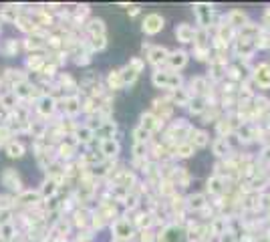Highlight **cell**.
Masks as SVG:
<instances>
[{
    "label": "cell",
    "mask_w": 270,
    "mask_h": 242,
    "mask_svg": "<svg viewBox=\"0 0 270 242\" xmlns=\"http://www.w3.org/2000/svg\"><path fill=\"white\" fill-rule=\"evenodd\" d=\"M153 83L157 87H161V89L175 91V89H180V85H182V77L175 71H157V73H153Z\"/></svg>",
    "instance_id": "obj_1"
},
{
    "label": "cell",
    "mask_w": 270,
    "mask_h": 242,
    "mask_svg": "<svg viewBox=\"0 0 270 242\" xmlns=\"http://www.w3.org/2000/svg\"><path fill=\"white\" fill-rule=\"evenodd\" d=\"M0 182H2V186L6 188L8 192H17L20 194L24 188H22V182H20V176L17 173V170L12 168H4L2 173H0Z\"/></svg>",
    "instance_id": "obj_2"
},
{
    "label": "cell",
    "mask_w": 270,
    "mask_h": 242,
    "mask_svg": "<svg viewBox=\"0 0 270 242\" xmlns=\"http://www.w3.org/2000/svg\"><path fill=\"white\" fill-rule=\"evenodd\" d=\"M164 24H166L164 17L157 15V12H152V15H147V17L143 18L141 29H143V33H145V35L153 36V35H157V33L164 31Z\"/></svg>",
    "instance_id": "obj_3"
},
{
    "label": "cell",
    "mask_w": 270,
    "mask_h": 242,
    "mask_svg": "<svg viewBox=\"0 0 270 242\" xmlns=\"http://www.w3.org/2000/svg\"><path fill=\"white\" fill-rule=\"evenodd\" d=\"M141 69H143V63L139 59H133L127 67H123V69H121V79H123V85H131L133 81L139 77Z\"/></svg>",
    "instance_id": "obj_4"
},
{
    "label": "cell",
    "mask_w": 270,
    "mask_h": 242,
    "mask_svg": "<svg viewBox=\"0 0 270 242\" xmlns=\"http://www.w3.org/2000/svg\"><path fill=\"white\" fill-rule=\"evenodd\" d=\"M57 109V99L51 97V95H40L38 101H36V111L43 115V117H49L52 115Z\"/></svg>",
    "instance_id": "obj_5"
},
{
    "label": "cell",
    "mask_w": 270,
    "mask_h": 242,
    "mask_svg": "<svg viewBox=\"0 0 270 242\" xmlns=\"http://www.w3.org/2000/svg\"><path fill=\"white\" fill-rule=\"evenodd\" d=\"M175 36H178L180 43H194L196 40V29L192 24L182 22V24L175 26Z\"/></svg>",
    "instance_id": "obj_6"
},
{
    "label": "cell",
    "mask_w": 270,
    "mask_h": 242,
    "mask_svg": "<svg viewBox=\"0 0 270 242\" xmlns=\"http://www.w3.org/2000/svg\"><path fill=\"white\" fill-rule=\"evenodd\" d=\"M166 63L169 67V71L184 69V67L187 65V52L186 51H173V52H169V57H168Z\"/></svg>",
    "instance_id": "obj_7"
},
{
    "label": "cell",
    "mask_w": 270,
    "mask_h": 242,
    "mask_svg": "<svg viewBox=\"0 0 270 242\" xmlns=\"http://www.w3.org/2000/svg\"><path fill=\"white\" fill-rule=\"evenodd\" d=\"M184 228L180 226H168L164 232L159 234V242H182L184 240Z\"/></svg>",
    "instance_id": "obj_8"
},
{
    "label": "cell",
    "mask_w": 270,
    "mask_h": 242,
    "mask_svg": "<svg viewBox=\"0 0 270 242\" xmlns=\"http://www.w3.org/2000/svg\"><path fill=\"white\" fill-rule=\"evenodd\" d=\"M254 81L258 83V87L268 89L270 87V65H266V63L258 65V69L254 71Z\"/></svg>",
    "instance_id": "obj_9"
},
{
    "label": "cell",
    "mask_w": 270,
    "mask_h": 242,
    "mask_svg": "<svg viewBox=\"0 0 270 242\" xmlns=\"http://www.w3.org/2000/svg\"><path fill=\"white\" fill-rule=\"evenodd\" d=\"M169 57V51L166 47H152L150 52H147V61H150L152 65H161V63H166Z\"/></svg>",
    "instance_id": "obj_10"
},
{
    "label": "cell",
    "mask_w": 270,
    "mask_h": 242,
    "mask_svg": "<svg viewBox=\"0 0 270 242\" xmlns=\"http://www.w3.org/2000/svg\"><path fill=\"white\" fill-rule=\"evenodd\" d=\"M159 121H161V119L155 117L153 113H143V115H141V123H139V127L145 129V131H150V133H153V131L159 129V125H161Z\"/></svg>",
    "instance_id": "obj_11"
},
{
    "label": "cell",
    "mask_w": 270,
    "mask_h": 242,
    "mask_svg": "<svg viewBox=\"0 0 270 242\" xmlns=\"http://www.w3.org/2000/svg\"><path fill=\"white\" fill-rule=\"evenodd\" d=\"M38 200H40V194H38V192L22 190V192L17 196V204H20V206H34Z\"/></svg>",
    "instance_id": "obj_12"
},
{
    "label": "cell",
    "mask_w": 270,
    "mask_h": 242,
    "mask_svg": "<svg viewBox=\"0 0 270 242\" xmlns=\"http://www.w3.org/2000/svg\"><path fill=\"white\" fill-rule=\"evenodd\" d=\"M113 230H115V236H119V238H131L133 236V226L129 224V220H117L113 224Z\"/></svg>",
    "instance_id": "obj_13"
},
{
    "label": "cell",
    "mask_w": 270,
    "mask_h": 242,
    "mask_svg": "<svg viewBox=\"0 0 270 242\" xmlns=\"http://www.w3.org/2000/svg\"><path fill=\"white\" fill-rule=\"evenodd\" d=\"M24 152H26V147H24L20 141H17V139L8 141V145H6V156H8L10 159H20V157L24 156Z\"/></svg>",
    "instance_id": "obj_14"
},
{
    "label": "cell",
    "mask_w": 270,
    "mask_h": 242,
    "mask_svg": "<svg viewBox=\"0 0 270 242\" xmlns=\"http://www.w3.org/2000/svg\"><path fill=\"white\" fill-rule=\"evenodd\" d=\"M119 141L117 139H105L103 143H101V154L105 156V157H115L117 154H119Z\"/></svg>",
    "instance_id": "obj_15"
},
{
    "label": "cell",
    "mask_w": 270,
    "mask_h": 242,
    "mask_svg": "<svg viewBox=\"0 0 270 242\" xmlns=\"http://www.w3.org/2000/svg\"><path fill=\"white\" fill-rule=\"evenodd\" d=\"M81 109H83V105H81L79 97H67L65 99V113L69 117H75L77 113H81Z\"/></svg>",
    "instance_id": "obj_16"
},
{
    "label": "cell",
    "mask_w": 270,
    "mask_h": 242,
    "mask_svg": "<svg viewBox=\"0 0 270 242\" xmlns=\"http://www.w3.org/2000/svg\"><path fill=\"white\" fill-rule=\"evenodd\" d=\"M57 190H59V182L52 180V178H49V180L43 184V188L38 190V194H40V198H52V196L57 194Z\"/></svg>",
    "instance_id": "obj_17"
},
{
    "label": "cell",
    "mask_w": 270,
    "mask_h": 242,
    "mask_svg": "<svg viewBox=\"0 0 270 242\" xmlns=\"http://www.w3.org/2000/svg\"><path fill=\"white\" fill-rule=\"evenodd\" d=\"M194 10H196V15H198V22L202 26H208L210 24V17H212V8L208 4H198Z\"/></svg>",
    "instance_id": "obj_18"
},
{
    "label": "cell",
    "mask_w": 270,
    "mask_h": 242,
    "mask_svg": "<svg viewBox=\"0 0 270 242\" xmlns=\"http://www.w3.org/2000/svg\"><path fill=\"white\" fill-rule=\"evenodd\" d=\"M0 105L4 107V109H17L18 107V97L15 95V91H6L0 95Z\"/></svg>",
    "instance_id": "obj_19"
},
{
    "label": "cell",
    "mask_w": 270,
    "mask_h": 242,
    "mask_svg": "<svg viewBox=\"0 0 270 242\" xmlns=\"http://www.w3.org/2000/svg\"><path fill=\"white\" fill-rule=\"evenodd\" d=\"M87 29L91 31V36H103L105 35V22L101 18H91Z\"/></svg>",
    "instance_id": "obj_20"
},
{
    "label": "cell",
    "mask_w": 270,
    "mask_h": 242,
    "mask_svg": "<svg viewBox=\"0 0 270 242\" xmlns=\"http://www.w3.org/2000/svg\"><path fill=\"white\" fill-rule=\"evenodd\" d=\"M93 136H95V131H93L89 125H83V127H77V131H75V136H73V138H77V141L87 143V141L93 139Z\"/></svg>",
    "instance_id": "obj_21"
},
{
    "label": "cell",
    "mask_w": 270,
    "mask_h": 242,
    "mask_svg": "<svg viewBox=\"0 0 270 242\" xmlns=\"http://www.w3.org/2000/svg\"><path fill=\"white\" fill-rule=\"evenodd\" d=\"M113 133H115V123H113V121H103V125L97 129V136H101L103 141L105 139H113Z\"/></svg>",
    "instance_id": "obj_22"
},
{
    "label": "cell",
    "mask_w": 270,
    "mask_h": 242,
    "mask_svg": "<svg viewBox=\"0 0 270 242\" xmlns=\"http://www.w3.org/2000/svg\"><path fill=\"white\" fill-rule=\"evenodd\" d=\"M47 43H45V38L43 36H38V35H33L24 40V47L29 49V51H38V49H43Z\"/></svg>",
    "instance_id": "obj_23"
},
{
    "label": "cell",
    "mask_w": 270,
    "mask_h": 242,
    "mask_svg": "<svg viewBox=\"0 0 270 242\" xmlns=\"http://www.w3.org/2000/svg\"><path fill=\"white\" fill-rule=\"evenodd\" d=\"M0 51H2V55H6V57H17V52H18V43L15 38H8L6 43L0 47Z\"/></svg>",
    "instance_id": "obj_24"
},
{
    "label": "cell",
    "mask_w": 270,
    "mask_h": 242,
    "mask_svg": "<svg viewBox=\"0 0 270 242\" xmlns=\"http://www.w3.org/2000/svg\"><path fill=\"white\" fill-rule=\"evenodd\" d=\"M0 236H2L6 242H12V240H15V236H17V226H15V222L0 226Z\"/></svg>",
    "instance_id": "obj_25"
},
{
    "label": "cell",
    "mask_w": 270,
    "mask_h": 242,
    "mask_svg": "<svg viewBox=\"0 0 270 242\" xmlns=\"http://www.w3.org/2000/svg\"><path fill=\"white\" fill-rule=\"evenodd\" d=\"M107 85H109V89H121L123 87V79H121V71H111L109 77H107Z\"/></svg>",
    "instance_id": "obj_26"
},
{
    "label": "cell",
    "mask_w": 270,
    "mask_h": 242,
    "mask_svg": "<svg viewBox=\"0 0 270 242\" xmlns=\"http://www.w3.org/2000/svg\"><path fill=\"white\" fill-rule=\"evenodd\" d=\"M194 150L196 147L190 141H182V143H178V147H175V154H178L180 157H190L194 154Z\"/></svg>",
    "instance_id": "obj_27"
},
{
    "label": "cell",
    "mask_w": 270,
    "mask_h": 242,
    "mask_svg": "<svg viewBox=\"0 0 270 242\" xmlns=\"http://www.w3.org/2000/svg\"><path fill=\"white\" fill-rule=\"evenodd\" d=\"M244 22H246V17L242 15L240 10L230 12V20H228V24H230V26H236V29H238V26H242V29H244V26H246Z\"/></svg>",
    "instance_id": "obj_28"
},
{
    "label": "cell",
    "mask_w": 270,
    "mask_h": 242,
    "mask_svg": "<svg viewBox=\"0 0 270 242\" xmlns=\"http://www.w3.org/2000/svg\"><path fill=\"white\" fill-rule=\"evenodd\" d=\"M187 206L194 208V210H202V208L206 206V198H204V194L190 196V198H187Z\"/></svg>",
    "instance_id": "obj_29"
},
{
    "label": "cell",
    "mask_w": 270,
    "mask_h": 242,
    "mask_svg": "<svg viewBox=\"0 0 270 242\" xmlns=\"http://www.w3.org/2000/svg\"><path fill=\"white\" fill-rule=\"evenodd\" d=\"M208 139H210V138H208L206 131H196V129H194V139H192L190 143H192L194 147H204V145L208 143Z\"/></svg>",
    "instance_id": "obj_30"
},
{
    "label": "cell",
    "mask_w": 270,
    "mask_h": 242,
    "mask_svg": "<svg viewBox=\"0 0 270 242\" xmlns=\"http://www.w3.org/2000/svg\"><path fill=\"white\" fill-rule=\"evenodd\" d=\"M173 103L175 105H190V95L184 89H175L173 91Z\"/></svg>",
    "instance_id": "obj_31"
},
{
    "label": "cell",
    "mask_w": 270,
    "mask_h": 242,
    "mask_svg": "<svg viewBox=\"0 0 270 242\" xmlns=\"http://www.w3.org/2000/svg\"><path fill=\"white\" fill-rule=\"evenodd\" d=\"M222 184H224V180H222V178L214 176V178H210V180H208V190H210L212 194H220V192L224 190Z\"/></svg>",
    "instance_id": "obj_32"
},
{
    "label": "cell",
    "mask_w": 270,
    "mask_h": 242,
    "mask_svg": "<svg viewBox=\"0 0 270 242\" xmlns=\"http://www.w3.org/2000/svg\"><path fill=\"white\" fill-rule=\"evenodd\" d=\"M228 150H230V147H228L226 138L216 139V143H214V154H216V156H226V152H228Z\"/></svg>",
    "instance_id": "obj_33"
},
{
    "label": "cell",
    "mask_w": 270,
    "mask_h": 242,
    "mask_svg": "<svg viewBox=\"0 0 270 242\" xmlns=\"http://www.w3.org/2000/svg\"><path fill=\"white\" fill-rule=\"evenodd\" d=\"M150 136H152V133H150V131H145V129H141V127H135V129H133L135 143H145L147 139H150Z\"/></svg>",
    "instance_id": "obj_34"
},
{
    "label": "cell",
    "mask_w": 270,
    "mask_h": 242,
    "mask_svg": "<svg viewBox=\"0 0 270 242\" xmlns=\"http://www.w3.org/2000/svg\"><path fill=\"white\" fill-rule=\"evenodd\" d=\"M206 107H208V105H204V99H200V97L190 99V111H192V113H202V111H206Z\"/></svg>",
    "instance_id": "obj_35"
},
{
    "label": "cell",
    "mask_w": 270,
    "mask_h": 242,
    "mask_svg": "<svg viewBox=\"0 0 270 242\" xmlns=\"http://www.w3.org/2000/svg\"><path fill=\"white\" fill-rule=\"evenodd\" d=\"M43 65H45V57H40V55H31L29 57V67L34 71H40L43 69Z\"/></svg>",
    "instance_id": "obj_36"
},
{
    "label": "cell",
    "mask_w": 270,
    "mask_h": 242,
    "mask_svg": "<svg viewBox=\"0 0 270 242\" xmlns=\"http://www.w3.org/2000/svg\"><path fill=\"white\" fill-rule=\"evenodd\" d=\"M12 222V208H0V226Z\"/></svg>",
    "instance_id": "obj_37"
},
{
    "label": "cell",
    "mask_w": 270,
    "mask_h": 242,
    "mask_svg": "<svg viewBox=\"0 0 270 242\" xmlns=\"http://www.w3.org/2000/svg\"><path fill=\"white\" fill-rule=\"evenodd\" d=\"M91 45H93V49H97V51L105 49V45H107L105 35H103V36H91Z\"/></svg>",
    "instance_id": "obj_38"
},
{
    "label": "cell",
    "mask_w": 270,
    "mask_h": 242,
    "mask_svg": "<svg viewBox=\"0 0 270 242\" xmlns=\"http://www.w3.org/2000/svg\"><path fill=\"white\" fill-rule=\"evenodd\" d=\"M145 152H147L145 143H135V145H133V154H135V157H143Z\"/></svg>",
    "instance_id": "obj_39"
},
{
    "label": "cell",
    "mask_w": 270,
    "mask_h": 242,
    "mask_svg": "<svg viewBox=\"0 0 270 242\" xmlns=\"http://www.w3.org/2000/svg\"><path fill=\"white\" fill-rule=\"evenodd\" d=\"M137 12H139V6H131V12H129V15L133 17V15H137Z\"/></svg>",
    "instance_id": "obj_40"
},
{
    "label": "cell",
    "mask_w": 270,
    "mask_h": 242,
    "mask_svg": "<svg viewBox=\"0 0 270 242\" xmlns=\"http://www.w3.org/2000/svg\"><path fill=\"white\" fill-rule=\"evenodd\" d=\"M0 242H6V240H4V238H2V236H0Z\"/></svg>",
    "instance_id": "obj_41"
},
{
    "label": "cell",
    "mask_w": 270,
    "mask_h": 242,
    "mask_svg": "<svg viewBox=\"0 0 270 242\" xmlns=\"http://www.w3.org/2000/svg\"><path fill=\"white\" fill-rule=\"evenodd\" d=\"M55 242H63V240H55Z\"/></svg>",
    "instance_id": "obj_42"
}]
</instances>
